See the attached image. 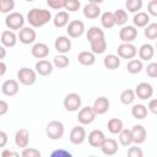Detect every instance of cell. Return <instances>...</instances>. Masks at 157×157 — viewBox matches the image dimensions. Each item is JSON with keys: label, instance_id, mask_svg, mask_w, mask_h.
Segmentation results:
<instances>
[{"label": "cell", "instance_id": "cell-1", "mask_svg": "<svg viewBox=\"0 0 157 157\" xmlns=\"http://www.w3.org/2000/svg\"><path fill=\"white\" fill-rule=\"evenodd\" d=\"M50 20L52 12L45 9H31L27 13V22L34 28H39L47 25Z\"/></svg>", "mask_w": 157, "mask_h": 157}, {"label": "cell", "instance_id": "cell-2", "mask_svg": "<svg viewBox=\"0 0 157 157\" xmlns=\"http://www.w3.org/2000/svg\"><path fill=\"white\" fill-rule=\"evenodd\" d=\"M64 132H65V128L61 121L52 120L47 124L45 134L50 140H60L64 136Z\"/></svg>", "mask_w": 157, "mask_h": 157}, {"label": "cell", "instance_id": "cell-3", "mask_svg": "<svg viewBox=\"0 0 157 157\" xmlns=\"http://www.w3.org/2000/svg\"><path fill=\"white\" fill-rule=\"evenodd\" d=\"M25 17L21 12H16V11H12L10 13L6 15L5 17V25L9 29H12V31H20L21 28H23V25H25Z\"/></svg>", "mask_w": 157, "mask_h": 157}, {"label": "cell", "instance_id": "cell-4", "mask_svg": "<svg viewBox=\"0 0 157 157\" xmlns=\"http://www.w3.org/2000/svg\"><path fill=\"white\" fill-rule=\"evenodd\" d=\"M17 80L23 86H32L37 81V71L29 67H21L17 71Z\"/></svg>", "mask_w": 157, "mask_h": 157}, {"label": "cell", "instance_id": "cell-5", "mask_svg": "<svg viewBox=\"0 0 157 157\" xmlns=\"http://www.w3.org/2000/svg\"><path fill=\"white\" fill-rule=\"evenodd\" d=\"M64 108L67 110V112H77L80 108H81V104H82V99H81V96L78 93H69L65 96L64 98Z\"/></svg>", "mask_w": 157, "mask_h": 157}, {"label": "cell", "instance_id": "cell-6", "mask_svg": "<svg viewBox=\"0 0 157 157\" xmlns=\"http://www.w3.org/2000/svg\"><path fill=\"white\" fill-rule=\"evenodd\" d=\"M118 55L121 59H134L137 54V48L132 43H121L118 45Z\"/></svg>", "mask_w": 157, "mask_h": 157}, {"label": "cell", "instance_id": "cell-7", "mask_svg": "<svg viewBox=\"0 0 157 157\" xmlns=\"http://www.w3.org/2000/svg\"><path fill=\"white\" fill-rule=\"evenodd\" d=\"M96 115H97V114H96V112L93 110V108L87 105V107H83V108L80 109V112H78V114H77V120H78V123L82 124V125H88V124H91V123L94 121Z\"/></svg>", "mask_w": 157, "mask_h": 157}, {"label": "cell", "instance_id": "cell-8", "mask_svg": "<svg viewBox=\"0 0 157 157\" xmlns=\"http://www.w3.org/2000/svg\"><path fill=\"white\" fill-rule=\"evenodd\" d=\"M66 32L70 38H78L85 32V23L80 20H74V21L69 22Z\"/></svg>", "mask_w": 157, "mask_h": 157}, {"label": "cell", "instance_id": "cell-9", "mask_svg": "<svg viewBox=\"0 0 157 157\" xmlns=\"http://www.w3.org/2000/svg\"><path fill=\"white\" fill-rule=\"evenodd\" d=\"M86 130L85 128L81 125H76L71 129L70 131V135H69V139H70V142L72 145H81L85 140H86Z\"/></svg>", "mask_w": 157, "mask_h": 157}, {"label": "cell", "instance_id": "cell-10", "mask_svg": "<svg viewBox=\"0 0 157 157\" xmlns=\"http://www.w3.org/2000/svg\"><path fill=\"white\" fill-rule=\"evenodd\" d=\"M137 37V28L135 26H123L119 31V38L123 43H131Z\"/></svg>", "mask_w": 157, "mask_h": 157}, {"label": "cell", "instance_id": "cell-11", "mask_svg": "<svg viewBox=\"0 0 157 157\" xmlns=\"http://www.w3.org/2000/svg\"><path fill=\"white\" fill-rule=\"evenodd\" d=\"M135 93H136L137 98H140L142 101H146V99H150L153 96V87L148 82H140L135 87Z\"/></svg>", "mask_w": 157, "mask_h": 157}, {"label": "cell", "instance_id": "cell-12", "mask_svg": "<svg viewBox=\"0 0 157 157\" xmlns=\"http://www.w3.org/2000/svg\"><path fill=\"white\" fill-rule=\"evenodd\" d=\"M37 38V33L32 27H23L18 31V39L22 44H32Z\"/></svg>", "mask_w": 157, "mask_h": 157}, {"label": "cell", "instance_id": "cell-13", "mask_svg": "<svg viewBox=\"0 0 157 157\" xmlns=\"http://www.w3.org/2000/svg\"><path fill=\"white\" fill-rule=\"evenodd\" d=\"M20 90V85H18V81L17 80H13V78H10V80H6L2 82L1 85V92L4 96H7V97H13L17 94Z\"/></svg>", "mask_w": 157, "mask_h": 157}, {"label": "cell", "instance_id": "cell-14", "mask_svg": "<svg viewBox=\"0 0 157 157\" xmlns=\"http://www.w3.org/2000/svg\"><path fill=\"white\" fill-rule=\"evenodd\" d=\"M54 47L59 54H66L71 50V39L66 36H59L54 42Z\"/></svg>", "mask_w": 157, "mask_h": 157}, {"label": "cell", "instance_id": "cell-15", "mask_svg": "<svg viewBox=\"0 0 157 157\" xmlns=\"http://www.w3.org/2000/svg\"><path fill=\"white\" fill-rule=\"evenodd\" d=\"M109 105H110L109 99L107 97H104V96H101V97H98V98L94 99L92 108H93V110L96 112L97 115H102V114H104V113L108 112Z\"/></svg>", "mask_w": 157, "mask_h": 157}, {"label": "cell", "instance_id": "cell-16", "mask_svg": "<svg viewBox=\"0 0 157 157\" xmlns=\"http://www.w3.org/2000/svg\"><path fill=\"white\" fill-rule=\"evenodd\" d=\"M17 38L18 36H16V33L12 31V29H6V31H2L1 32V44L6 48H12L16 45L17 43Z\"/></svg>", "mask_w": 157, "mask_h": 157}, {"label": "cell", "instance_id": "cell-17", "mask_svg": "<svg viewBox=\"0 0 157 157\" xmlns=\"http://www.w3.org/2000/svg\"><path fill=\"white\" fill-rule=\"evenodd\" d=\"M131 134H132V141L136 145L144 144L145 140H146V137H147L146 129L142 125H134L131 128Z\"/></svg>", "mask_w": 157, "mask_h": 157}, {"label": "cell", "instance_id": "cell-18", "mask_svg": "<svg viewBox=\"0 0 157 157\" xmlns=\"http://www.w3.org/2000/svg\"><path fill=\"white\" fill-rule=\"evenodd\" d=\"M53 65L54 64H52L50 61H48L45 59H40V60H38L36 63L34 69H36V71H37L38 75H40V76H48V75H50L53 72Z\"/></svg>", "mask_w": 157, "mask_h": 157}, {"label": "cell", "instance_id": "cell-19", "mask_svg": "<svg viewBox=\"0 0 157 157\" xmlns=\"http://www.w3.org/2000/svg\"><path fill=\"white\" fill-rule=\"evenodd\" d=\"M15 144L17 147L25 148L29 144V132L27 129H20L15 134Z\"/></svg>", "mask_w": 157, "mask_h": 157}, {"label": "cell", "instance_id": "cell-20", "mask_svg": "<svg viewBox=\"0 0 157 157\" xmlns=\"http://www.w3.org/2000/svg\"><path fill=\"white\" fill-rule=\"evenodd\" d=\"M101 151L104 153V155H107V156H113V155H115L117 152H118V142L114 140V139H107L105 137V140L103 141V144L101 145Z\"/></svg>", "mask_w": 157, "mask_h": 157}, {"label": "cell", "instance_id": "cell-21", "mask_svg": "<svg viewBox=\"0 0 157 157\" xmlns=\"http://www.w3.org/2000/svg\"><path fill=\"white\" fill-rule=\"evenodd\" d=\"M83 16L88 20H94L98 18L101 16V7L98 4H93V2H88L87 5H85L83 7Z\"/></svg>", "mask_w": 157, "mask_h": 157}, {"label": "cell", "instance_id": "cell-22", "mask_svg": "<svg viewBox=\"0 0 157 157\" xmlns=\"http://www.w3.org/2000/svg\"><path fill=\"white\" fill-rule=\"evenodd\" d=\"M88 144L92 146V147H101V145L103 144V141L105 140V136H104V132L102 130H92L90 134H88Z\"/></svg>", "mask_w": 157, "mask_h": 157}, {"label": "cell", "instance_id": "cell-23", "mask_svg": "<svg viewBox=\"0 0 157 157\" xmlns=\"http://www.w3.org/2000/svg\"><path fill=\"white\" fill-rule=\"evenodd\" d=\"M31 53L34 58L37 59H44L49 55V47L45 44V43H36L33 44L32 49H31Z\"/></svg>", "mask_w": 157, "mask_h": 157}, {"label": "cell", "instance_id": "cell-24", "mask_svg": "<svg viewBox=\"0 0 157 157\" xmlns=\"http://www.w3.org/2000/svg\"><path fill=\"white\" fill-rule=\"evenodd\" d=\"M77 61L83 66H92L96 63V54L88 50L80 52L77 55Z\"/></svg>", "mask_w": 157, "mask_h": 157}, {"label": "cell", "instance_id": "cell-25", "mask_svg": "<svg viewBox=\"0 0 157 157\" xmlns=\"http://www.w3.org/2000/svg\"><path fill=\"white\" fill-rule=\"evenodd\" d=\"M132 22H134V26L136 28H144V27H146L150 23V15L146 13V12L139 11V12H136L134 15Z\"/></svg>", "mask_w": 157, "mask_h": 157}, {"label": "cell", "instance_id": "cell-26", "mask_svg": "<svg viewBox=\"0 0 157 157\" xmlns=\"http://www.w3.org/2000/svg\"><path fill=\"white\" fill-rule=\"evenodd\" d=\"M69 20H70V17H69L67 11H59L53 18V25L56 28H63L69 25Z\"/></svg>", "mask_w": 157, "mask_h": 157}, {"label": "cell", "instance_id": "cell-27", "mask_svg": "<svg viewBox=\"0 0 157 157\" xmlns=\"http://www.w3.org/2000/svg\"><path fill=\"white\" fill-rule=\"evenodd\" d=\"M103 65L108 70H115L120 66V56L115 54H109L103 59Z\"/></svg>", "mask_w": 157, "mask_h": 157}, {"label": "cell", "instance_id": "cell-28", "mask_svg": "<svg viewBox=\"0 0 157 157\" xmlns=\"http://www.w3.org/2000/svg\"><path fill=\"white\" fill-rule=\"evenodd\" d=\"M153 55H155V48L151 44L145 43V44H142L140 47V49H139V56H140L141 60H145V61L151 60L153 58Z\"/></svg>", "mask_w": 157, "mask_h": 157}, {"label": "cell", "instance_id": "cell-29", "mask_svg": "<svg viewBox=\"0 0 157 157\" xmlns=\"http://www.w3.org/2000/svg\"><path fill=\"white\" fill-rule=\"evenodd\" d=\"M90 44H91V52H93L94 54H102V53H104L105 49H107V40H105V37L94 39V40L90 42Z\"/></svg>", "mask_w": 157, "mask_h": 157}, {"label": "cell", "instance_id": "cell-30", "mask_svg": "<svg viewBox=\"0 0 157 157\" xmlns=\"http://www.w3.org/2000/svg\"><path fill=\"white\" fill-rule=\"evenodd\" d=\"M101 23H102V27L105 28V29H109V28H113L115 26V20H114V13L110 12V11H105L101 15Z\"/></svg>", "mask_w": 157, "mask_h": 157}, {"label": "cell", "instance_id": "cell-31", "mask_svg": "<svg viewBox=\"0 0 157 157\" xmlns=\"http://www.w3.org/2000/svg\"><path fill=\"white\" fill-rule=\"evenodd\" d=\"M147 113H148V108L144 104H134L131 108V115L139 120L145 119L147 117Z\"/></svg>", "mask_w": 157, "mask_h": 157}, {"label": "cell", "instance_id": "cell-32", "mask_svg": "<svg viewBox=\"0 0 157 157\" xmlns=\"http://www.w3.org/2000/svg\"><path fill=\"white\" fill-rule=\"evenodd\" d=\"M142 69H144V64H142V60L141 59H131L128 63V65H126V70L131 75H135V74L141 72Z\"/></svg>", "mask_w": 157, "mask_h": 157}, {"label": "cell", "instance_id": "cell-33", "mask_svg": "<svg viewBox=\"0 0 157 157\" xmlns=\"http://www.w3.org/2000/svg\"><path fill=\"white\" fill-rule=\"evenodd\" d=\"M135 98H136V93H135L134 90H130V88L124 90V91L120 93V96H119L120 102H121L123 104H125V105L132 104L134 101H135Z\"/></svg>", "mask_w": 157, "mask_h": 157}, {"label": "cell", "instance_id": "cell-34", "mask_svg": "<svg viewBox=\"0 0 157 157\" xmlns=\"http://www.w3.org/2000/svg\"><path fill=\"white\" fill-rule=\"evenodd\" d=\"M107 128H108V131L110 134H119L124 126H123V121L119 119V118H112L108 120V124H107Z\"/></svg>", "mask_w": 157, "mask_h": 157}, {"label": "cell", "instance_id": "cell-35", "mask_svg": "<svg viewBox=\"0 0 157 157\" xmlns=\"http://www.w3.org/2000/svg\"><path fill=\"white\" fill-rule=\"evenodd\" d=\"M119 142L120 145L128 147L130 146L134 141H132V134H131V129H123L119 132Z\"/></svg>", "mask_w": 157, "mask_h": 157}, {"label": "cell", "instance_id": "cell-36", "mask_svg": "<svg viewBox=\"0 0 157 157\" xmlns=\"http://www.w3.org/2000/svg\"><path fill=\"white\" fill-rule=\"evenodd\" d=\"M142 5H144V1L142 0H126L125 1L126 10L129 12H132V13L139 12L142 9Z\"/></svg>", "mask_w": 157, "mask_h": 157}, {"label": "cell", "instance_id": "cell-37", "mask_svg": "<svg viewBox=\"0 0 157 157\" xmlns=\"http://www.w3.org/2000/svg\"><path fill=\"white\" fill-rule=\"evenodd\" d=\"M114 20H115V25L118 26H124L128 22V13L125 10L123 9H118L114 12Z\"/></svg>", "mask_w": 157, "mask_h": 157}, {"label": "cell", "instance_id": "cell-38", "mask_svg": "<svg viewBox=\"0 0 157 157\" xmlns=\"http://www.w3.org/2000/svg\"><path fill=\"white\" fill-rule=\"evenodd\" d=\"M103 37H105V36H104V32H103V29H101L99 27L93 26V27H91V28L87 31V39H88V42H92V40H94V39L103 38Z\"/></svg>", "mask_w": 157, "mask_h": 157}, {"label": "cell", "instance_id": "cell-39", "mask_svg": "<svg viewBox=\"0 0 157 157\" xmlns=\"http://www.w3.org/2000/svg\"><path fill=\"white\" fill-rule=\"evenodd\" d=\"M53 64H54V66H56L58 69H65V67L69 66L70 60H69V58H67L65 54H59V55L54 56Z\"/></svg>", "mask_w": 157, "mask_h": 157}, {"label": "cell", "instance_id": "cell-40", "mask_svg": "<svg viewBox=\"0 0 157 157\" xmlns=\"http://www.w3.org/2000/svg\"><path fill=\"white\" fill-rule=\"evenodd\" d=\"M144 34L147 39H157V22L153 23H148L145 27Z\"/></svg>", "mask_w": 157, "mask_h": 157}, {"label": "cell", "instance_id": "cell-41", "mask_svg": "<svg viewBox=\"0 0 157 157\" xmlns=\"http://www.w3.org/2000/svg\"><path fill=\"white\" fill-rule=\"evenodd\" d=\"M15 9V0H0V11L2 13H10Z\"/></svg>", "mask_w": 157, "mask_h": 157}, {"label": "cell", "instance_id": "cell-42", "mask_svg": "<svg viewBox=\"0 0 157 157\" xmlns=\"http://www.w3.org/2000/svg\"><path fill=\"white\" fill-rule=\"evenodd\" d=\"M80 6H81V2L78 0H66L64 9L69 12H75L80 9Z\"/></svg>", "mask_w": 157, "mask_h": 157}, {"label": "cell", "instance_id": "cell-43", "mask_svg": "<svg viewBox=\"0 0 157 157\" xmlns=\"http://www.w3.org/2000/svg\"><path fill=\"white\" fill-rule=\"evenodd\" d=\"M21 155H22L23 157H40V156H42V153H40L39 150L33 148V147H28V146L22 150Z\"/></svg>", "mask_w": 157, "mask_h": 157}, {"label": "cell", "instance_id": "cell-44", "mask_svg": "<svg viewBox=\"0 0 157 157\" xmlns=\"http://www.w3.org/2000/svg\"><path fill=\"white\" fill-rule=\"evenodd\" d=\"M65 1L66 0H47V4L53 10H60V9H64Z\"/></svg>", "mask_w": 157, "mask_h": 157}, {"label": "cell", "instance_id": "cell-45", "mask_svg": "<svg viewBox=\"0 0 157 157\" xmlns=\"http://www.w3.org/2000/svg\"><path fill=\"white\" fill-rule=\"evenodd\" d=\"M146 74L148 77H157V63H150L146 66Z\"/></svg>", "mask_w": 157, "mask_h": 157}, {"label": "cell", "instance_id": "cell-46", "mask_svg": "<svg viewBox=\"0 0 157 157\" xmlns=\"http://www.w3.org/2000/svg\"><path fill=\"white\" fill-rule=\"evenodd\" d=\"M128 156H129V157H142V156H144V152H142V150H141L140 147H137V145H136V146L129 147V150H128Z\"/></svg>", "mask_w": 157, "mask_h": 157}, {"label": "cell", "instance_id": "cell-47", "mask_svg": "<svg viewBox=\"0 0 157 157\" xmlns=\"http://www.w3.org/2000/svg\"><path fill=\"white\" fill-rule=\"evenodd\" d=\"M147 11L150 15L157 17V0H151L147 5Z\"/></svg>", "mask_w": 157, "mask_h": 157}, {"label": "cell", "instance_id": "cell-48", "mask_svg": "<svg viewBox=\"0 0 157 157\" xmlns=\"http://www.w3.org/2000/svg\"><path fill=\"white\" fill-rule=\"evenodd\" d=\"M148 110L152 113V114H156L157 115V98H153L148 102V105H147Z\"/></svg>", "mask_w": 157, "mask_h": 157}, {"label": "cell", "instance_id": "cell-49", "mask_svg": "<svg viewBox=\"0 0 157 157\" xmlns=\"http://www.w3.org/2000/svg\"><path fill=\"white\" fill-rule=\"evenodd\" d=\"M56 156H59V157H71V153L65 151V150H56V151L52 152V157H56Z\"/></svg>", "mask_w": 157, "mask_h": 157}, {"label": "cell", "instance_id": "cell-50", "mask_svg": "<svg viewBox=\"0 0 157 157\" xmlns=\"http://www.w3.org/2000/svg\"><path fill=\"white\" fill-rule=\"evenodd\" d=\"M7 110H9V104H7V102L4 101V99H1V101H0V115H1V117L5 115V114L7 113Z\"/></svg>", "mask_w": 157, "mask_h": 157}, {"label": "cell", "instance_id": "cell-51", "mask_svg": "<svg viewBox=\"0 0 157 157\" xmlns=\"http://www.w3.org/2000/svg\"><path fill=\"white\" fill-rule=\"evenodd\" d=\"M7 142V134L5 131H0V147H5Z\"/></svg>", "mask_w": 157, "mask_h": 157}, {"label": "cell", "instance_id": "cell-52", "mask_svg": "<svg viewBox=\"0 0 157 157\" xmlns=\"http://www.w3.org/2000/svg\"><path fill=\"white\" fill-rule=\"evenodd\" d=\"M1 156L2 157H7V156H18V153L17 152H13V151H10V150H4L2 152H1Z\"/></svg>", "mask_w": 157, "mask_h": 157}, {"label": "cell", "instance_id": "cell-53", "mask_svg": "<svg viewBox=\"0 0 157 157\" xmlns=\"http://www.w3.org/2000/svg\"><path fill=\"white\" fill-rule=\"evenodd\" d=\"M5 72H6V65H5V63L1 60V61H0V76L2 77V76L5 75Z\"/></svg>", "mask_w": 157, "mask_h": 157}, {"label": "cell", "instance_id": "cell-54", "mask_svg": "<svg viewBox=\"0 0 157 157\" xmlns=\"http://www.w3.org/2000/svg\"><path fill=\"white\" fill-rule=\"evenodd\" d=\"M6 47H4V45H1L0 47V52H1V55H0V59L2 60V59H5V55H6V49H5Z\"/></svg>", "mask_w": 157, "mask_h": 157}, {"label": "cell", "instance_id": "cell-55", "mask_svg": "<svg viewBox=\"0 0 157 157\" xmlns=\"http://www.w3.org/2000/svg\"><path fill=\"white\" fill-rule=\"evenodd\" d=\"M103 1H104V0H88V2H93V4H98V5L102 4Z\"/></svg>", "mask_w": 157, "mask_h": 157}, {"label": "cell", "instance_id": "cell-56", "mask_svg": "<svg viewBox=\"0 0 157 157\" xmlns=\"http://www.w3.org/2000/svg\"><path fill=\"white\" fill-rule=\"evenodd\" d=\"M25 1H27V2H31V1H33V0H25Z\"/></svg>", "mask_w": 157, "mask_h": 157}, {"label": "cell", "instance_id": "cell-57", "mask_svg": "<svg viewBox=\"0 0 157 157\" xmlns=\"http://www.w3.org/2000/svg\"><path fill=\"white\" fill-rule=\"evenodd\" d=\"M156 49H157V39H156Z\"/></svg>", "mask_w": 157, "mask_h": 157}]
</instances>
